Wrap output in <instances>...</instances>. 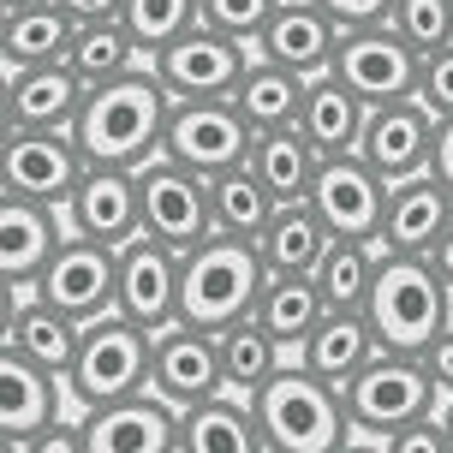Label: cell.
<instances>
[{
    "instance_id": "cell-1",
    "label": "cell",
    "mask_w": 453,
    "mask_h": 453,
    "mask_svg": "<svg viewBox=\"0 0 453 453\" xmlns=\"http://www.w3.org/2000/svg\"><path fill=\"white\" fill-rule=\"evenodd\" d=\"M167 113H173V96L161 90V78L150 66H137L132 78L90 90V102H84V113H78V126H72V137H78V150H84L90 167L143 173L150 161H161Z\"/></svg>"
},
{
    "instance_id": "cell-2",
    "label": "cell",
    "mask_w": 453,
    "mask_h": 453,
    "mask_svg": "<svg viewBox=\"0 0 453 453\" xmlns=\"http://www.w3.org/2000/svg\"><path fill=\"white\" fill-rule=\"evenodd\" d=\"M364 317L382 340V352L424 358L453 328V287L441 280L430 257H388L382 250V274H376V293L364 304Z\"/></svg>"
},
{
    "instance_id": "cell-3",
    "label": "cell",
    "mask_w": 453,
    "mask_h": 453,
    "mask_svg": "<svg viewBox=\"0 0 453 453\" xmlns=\"http://www.w3.org/2000/svg\"><path fill=\"white\" fill-rule=\"evenodd\" d=\"M250 406H257V424H263L269 453H340V448L358 441L352 411H346V394L328 388L322 376H311L304 364H287Z\"/></svg>"
},
{
    "instance_id": "cell-4",
    "label": "cell",
    "mask_w": 453,
    "mask_h": 453,
    "mask_svg": "<svg viewBox=\"0 0 453 453\" xmlns=\"http://www.w3.org/2000/svg\"><path fill=\"white\" fill-rule=\"evenodd\" d=\"M263 287H269V269L257 245L245 239H209L185 257V287H180V322L185 328H203V334H226L239 322L257 317L263 304Z\"/></svg>"
},
{
    "instance_id": "cell-5",
    "label": "cell",
    "mask_w": 453,
    "mask_h": 453,
    "mask_svg": "<svg viewBox=\"0 0 453 453\" xmlns=\"http://www.w3.org/2000/svg\"><path fill=\"white\" fill-rule=\"evenodd\" d=\"M150 352H156V334L126 322L119 311L90 322L84 340H78V358H72L66 400L78 411H102V406L150 394Z\"/></svg>"
},
{
    "instance_id": "cell-6",
    "label": "cell",
    "mask_w": 453,
    "mask_h": 453,
    "mask_svg": "<svg viewBox=\"0 0 453 453\" xmlns=\"http://www.w3.org/2000/svg\"><path fill=\"white\" fill-rule=\"evenodd\" d=\"M346 411H352V430L364 441H388V435L411 430V424H430L435 411H441V394H435L424 358L382 352L358 382L346 388Z\"/></svg>"
},
{
    "instance_id": "cell-7",
    "label": "cell",
    "mask_w": 453,
    "mask_h": 453,
    "mask_svg": "<svg viewBox=\"0 0 453 453\" xmlns=\"http://www.w3.org/2000/svg\"><path fill=\"white\" fill-rule=\"evenodd\" d=\"M90 180V161L72 132H6L0 137V197L42 203L66 215L78 185Z\"/></svg>"
},
{
    "instance_id": "cell-8",
    "label": "cell",
    "mask_w": 453,
    "mask_h": 453,
    "mask_svg": "<svg viewBox=\"0 0 453 453\" xmlns=\"http://www.w3.org/2000/svg\"><path fill=\"white\" fill-rule=\"evenodd\" d=\"M250 66H257V54H250L245 42L215 36L203 24L185 30L180 42H167L156 60H150V72L161 78V90L173 96V102H233Z\"/></svg>"
},
{
    "instance_id": "cell-9",
    "label": "cell",
    "mask_w": 453,
    "mask_h": 453,
    "mask_svg": "<svg viewBox=\"0 0 453 453\" xmlns=\"http://www.w3.org/2000/svg\"><path fill=\"white\" fill-rule=\"evenodd\" d=\"M418 72L424 54L394 36V24H370V30H346L334 54V78L358 96L364 108H394V102H418Z\"/></svg>"
},
{
    "instance_id": "cell-10",
    "label": "cell",
    "mask_w": 453,
    "mask_h": 453,
    "mask_svg": "<svg viewBox=\"0 0 453 453\" xmlns=\"http://www.w3.org/2000/svg\"><path fill=\"white\" fill-rule=\"evenodd\" d=\"M137 197H143V239L191 257L197 245L215 239V215H209V180H197L180 161H150L137 173Z\"/></svg>"
},
{
    "instance_id": "cell-11",
    "label": "cell",
    "mask_w": 453,
    "mask_h": 453,
    "mask_svg": "<svg viewBox=\"0 0 453 453\" xmlns=\"http://www.w3.org/2000/svg\"><path fill=\"white\" fill-rule=\"evenodd\" d=\"M250 143H257V132L239 119L233 102H173L161 156L191 167L197 180H221L250 161Z\"/></svg>"
},
{
    "instance_id": "cell-12",
    "label": "cell",
    "mask_w": 453,
    "mask_h": 453,
    "mask_svg": "<svg viewBox=\"0 0 453 453\" xmlns=\"http://www.w3.org/2000/svg\"><path fill=\"white\" fill-rule=\"evenodd\" d=\"M30 298H42L48 311L72 317L78 328H90V322L113 317V304H119V257L66 233V245L54 250V263L42 269Z\"/></svg>"
},
{
    "instance_id": "cell-13",
    "label": "cell",
    "mask_w": 453,
    "mask_h": 453,
    "mask_svg": "<svg viewBox=\"0 0 453 453\" xmlns=\"http://www.w3.org/2000/svg\"><path fill=\"white\" fill-rule=\"evenodd\" d=\"M388 191H394V185H388L364 156H340V161H322L311 209H317L322 226H328L334 239H346V245H382Z\"/></svg>"
},
{
    "instance_id": "cell-14",
    "label": "cell",
    "mask_w": 453,
    "mask_h": 453,
    "mask_svg": "<svg viewBox=\"0 0 453 453\" xmlns=\"http://www.w3.org/2000/svg\"><path fill=\"white\" fill-rule=\"evenodd\" d=\"M180 287H185L180 250L137 239V245L119 250V304L113 311L137 328H150V334H167V328H180Z\"/></svg>"
},
{
    "instance_id": "cell-15",
    "label": "cell",
    "mask_w": 453,
    "mask_h": 453,
    "mask_svg": "<svg viewBox=\"0 0 453 453\" xmlns=\"http://www.w3.org/2000/svg\"><path fill=\"white\" fill-rule=\"evenodd\" d=\"M150 394H161L173 411H191L226 394V370H221V340L203 334V328H167L156 334V352H150Z\"/></svg>"
},
{
    "instance_id": "cell-16",
    "label": "cell",
    "mask_w": 453,
    "mask_h": 453,
    "mask_svg": "<svg viewBox=\"0 0 453 453\" xmlns=\"http://www.w3.org/2000/svg\"><path fill=\"white\" fill-rule=\"evenodd\" d=\"M340 36H346V30L322 12L317 0H280V12L269 19V30L257 36V48H250V54L311 84V78H328V72H334Z\"/></svg>"
},
{
    "instance_id": "cell-17",
    "label": "cell",
    "mask_w": 453,
    "mask_h": 453,
    "mask_svg": "<svg viewBox=\"0 0 453 453\" xmlns=\"http://www.w3.org/2000/svg\"><path fill=\"white\" fill-rule=\"evenodd\" d=\"M66 215L42 203H19V197H0V280L6 298H30L42 269L54 263V250L66 245Z\"/></svg>"
},
{
    "instance_id": "cell-18",
    "label": "cell",
    "mask_w": 453,
    "mask_h": 453,
    "mask_svg": "<svg viewBox=\"0 0 453 453\" xmlns=\"http://www.w3.org/2000/svg\"><path fill=\"white\" fill-rule=\"evenodd\" d=\"M84 453H180V411L161 394H137L102 411H78Z\"/></svg>"
},
{
    "instance_id": "cell-19",
    "label": "cell",
    "mask_w": 453,
    "mask_h": 453,
    "mask_svg": "<svg viewBox=\"0 0 453 453\" xmlns=\"http://www.w3.org/2000/svg\"><path fill=\"white\" fill-rule=\"evenodd\" d=\"M66 226L78 239H90L102 250H119L143 239V197H137V173H113V167H90V180L78 185V197L66 209Z\"/></svg>"
},
{
    "instance_id": "cell-20",
    "label": "cell",
    "mask_w": 453,
    "mask_h": 453,
    "mask_svg": "<svg viewBox=\"0 0 453 453\" xmlns=\"http://www.w3.org/2000/svg\"><path fill=\"white\" fill-rule=\"evenodd\" d=\"M66 382L36 370L19 352H0V441L6 448H30L48 430L66 424Z\"/></svg>"
},
{
    "instance_id": "cell-21",
    "label": "cell",
    "mask_w": 453,
    "mask_h": 453,
    "mask_svg": "<svg viewBox=\"0 0 453 453\" xmlns=\"http://www.w3.org/2000/svg\"><path fill=\"white\" fill-rule=\"evenodd\" d=\"M90 90L72 66H30V72H6V132H72L84 113Z\"/></svg>"
},
{
    "instance_id": "cell-22",
    "label": "cell",
    "mask_w": 453,
    "mask_h": 453,
    "mask_svg": "<svg viewBox=\"0 0 453 453\" xmlns=\"http://www.w3.org/2000/svg\"><path fill=\"white\" fill-rule=\"evenodd\" d=\"M435 126L424 102H394V108H376L370 113V132H364V150L358 156L382 173L388 185H406V180H424L435 161Z\"/></svg>"
},
{
    "instance_id": "cell-23",
    "label": "cell",
    "mask_w": 453,
    "mask_h": 453,
    "mask_svg": "<svg viewBox=\"0 0 453 453\" xmlns=\"http://www.w3.org/2000/svg\"><path fill=\"white\" fill-rule=\"evenodd\" d=\"M453 233V197L424 173L388 191V215H382V250L388 257H430L448 245Z\"/></svg>"
},
{
    "instance_id": "cell-24",
    "label": "cell",
    "mask_w": 453,
    "mask_h": 453,
    "mask_svg": "<svg viewBox=\"0 0 453 453\" xmlns=\"http://www.w3.org/2000/svg\"><path fill=\"white\" fill-rule=\"evenodd\" d=\"M78 340H84V328L72 317H60V311H48L42 298H6V340H0V352H19L36 370L66 382L72 358H78Z\"/></svg>"
},
{
    "instance_id": "cell-25",
    "label": "cell",
    "mask_w": 453,
    "mask_h": 453,
    "mask_svg": "<svg viewBox=\"0 0 453 453\" xmlns=\"http://www.w3.org/2000/svg\"><path fill=\"white\" fill-rule=\"evenodd\" d=\"M298 132H304V143H311L322 161L358 156L364 132H370V108H364L358 96L328 72V78H311V90H304V113H298Z\"/></svg>"
},
{
    "instance_id": "cell-26",
    "label": "cell",
    "mask_w": 453,
    "mask_h": 453,
    "mask_svg": "<svg viewBox=\"0 0 453 453\" xmlns=\"http://www.w3.org/2000/svg\"><path fill=\"white\" fill-rule=\"evenodd\" d=\"M340 239L322 226V215L311 203H293L280 209L269 221V233L257 239V257H263V269L274 274V280H317V269L328 263V250H334Z\"/></svg>"
},
{
    "instance_id": "cell-27",
    "label": "cell",
    "mask_w": 453,
    "mask_h": 453,
    "mask_svg": "<svg viewBox=\"0 0 453 453\" xmlns=\"http://www.w3.org/2000/svg\"><path fill=\"white\" fill-rule=\"evenodd\" d=\"M382 358V340H376V328H370V317H340V311H328V322H322L317 334H311V346L298 352V364L311 370V376H322L328 388H346L358 382L370 364Z\"/></svg>"
},
{
    "instance_id": "cell-28",
    "label": "cell",
    "mask_w": 453,
    "mask_h": 453,
    "mask_svg": "<svg viewBox=\"0 0 453 453\" xmlns=\"http://www.w3.org/2000/svg\"><path fill=\"white\" fill-rule=\"evenodd\" d=\"M72 42H78V24L48 0V6H19V12H0V60L6 72H30V66H66Z\"/></svg>"
},
{
    "instance_id": "cell-29",
    "label": "cell",
    "mask_w": 453,
    "mask_h": 453,
    "mask_svg": "<svg viewBox=\"0 0 453 453\" xmlns=\"http://www.w3.org/2000/svg\"><path fill=\"white\" fill-rule=\"evenodd\" d=\"M180 453H269L257 406L239 394H215L203 406L180 411Z\"/></svg>"
},
{
    "instance_id": "cell-30",
    "label": "cell",
    "mask_w": 453,
    "mask_h": 453,
    "mask_svg": "<svg viewBox=\"0 0 453 453\" xmlns=\"http://www.w3.org/2000/svg\"><path fill=\"white\" fill-rule=\"evenodd\" d=\"M250 173L263 180V191H269L280 209L293 203H311V191H317V173H322V156L304 143V132H263L257 143H250Z\"/></svg>"
},
{
    "instance_id": "cell-31",
    "label": "cell",
    "mask_w": 453,
    "mask_h": 453,
    "mask_svg": "<svg viewBox=\"0 0 453 453\" xmlns=\"http://www.w3.org/2000/svg\"><path fill=\"white\" fill-rule=\"evenodd\" d=\"M215 340H221L226 394H239V400H257V394H263L287 364H298V358H287V346H280V340H274L257 317L239 322V328H226V334H215Z\"/></svg>"
},
{
    "instance_id": "cell-32",
    "label": "cell",
    "mask_w": 453,
    "mask_h": 453,
    "mask_svg": "<svg viewBox=\"0 0 453 453\" xmlns=\"http://www.w3.org/2000/svg\"><path fill=\"white\" fill-rule=\"evenodd\" d=\"M304 78H293V72L269 66V60H257V66L245 72V84H239V96H233V108H239V119H245L250 132H293L298 113H304Z\"/></svg>"
},
{
    "instance_id": "cell-33",
    "label": "cell",
    "mask_w": 453,
    "mask_h": 453,
    "mask_svg": "<svg viewBox=\"0 0 453 453\" xmlns=\"http://www.w3.org/2000/svg\"><path fill=\"white\" fill-rule=\"evenodd\" d=\"M257 322L287 346V358H298V352L311 346V334L328 322V304H322L317 280H274V274H269L263 304H257Z\"/></svg>"
},
{
    "instance_id": "cell-34",
    "label": "cell",
    "mask_w": 453,
    "mask_h": 453,
    "mask_svg": "<svg viewBox=\"0 0 453 453\" xmlns=\"http://www.w3.org/2000/svg\"><path fill=\"white\" fill-rule=\"evenodd\" d=\"M209 215H215V233H221V239L257 245V239L269 233V221L280 215V203L263 191V180H257L250 167H239V173L209 180Z\"/></svg>"
},
{
    "instance_id": "cell-35",
    "label": "cell",
    "mask_w": 453,
    "mask_h": 453,
    "mask_svg": "<svg viewBox=\"0 0 453 453\" xmlns=\"http://www.w3.org/2000/svg\"><path fill=\"white\" fill-rule=\"evenodd\" d=\"M66 66L84 78V90H102V84L132 78V72L150 66V60H143V48H137V36L126 30V24H90V30H78Z\"/></svg>"
},
{
    "instance_id": "cell-36",
    "label": "cell",
    "mask_w": 453,
    "mask_h": 453,
    "mask_svg": "<svg viewBox=\"0 0 453 453\" xmlns=\"http://www.w3.org/2000/svg\"><path fill=\"white\" fill-rule=\"evenodd\" d=\"M376 274H382V245H346L340 239L328 250V263L317 269V293L328 311L358 317L364 304H370V293H376Z\"/></svg>"
},
{
    "instance_id": "cell-37",
    "label": "cell",
    "mask_w": 453,
    "mask_h": 453,
    "mask_svg": "<svg viewBox=\"0 0 453 453\" xmlns=\"http://www.w3.org/2000/svg\"><path fill=\"white\" fill-rule=\"evenodd\" d=\"M126 30L137 36L143 60H156L167 42L197 30V0H126Z\"/></svg>"
},
{
    "instance_id": "cell-38",
    "label": "cell",
    "mask_w": 453,
    "mask_h": 453,
    "mask_svg": "<svg viewBox=\"0 0 453 453\" xmlns=\"http://www.w3.org/2000/svg\"><path fill=\"white\" fill-rule=\"evenodd\" d=\"M388 24H394V36L406 48H418L424 60L441 54V48H453V0H394Z\"/></svg>"
},
{
    "instance_id": "cell-39",
    "label": "cell",
    "mask_w": 453,
    "mask_h": 453,
    "mask_svg": "<svg viewBox=\"0 0 453 453\" xmlns=\"http://www.w3.org/2000/svg\"><path fill=\"white\" fill-rule=\"evenodd\" d=\"M274 12H280V0H197V24L245 48H257V36L269 30Z\"/></svg>"
},
{
    "instance_id": "cell-40",
    "label": "cell",
    "mask_w": 453,
    "mask_h": 453,
    "mask_svg": "<svg viewBox=\"0 0 453 453\" xmlns=\"http://www.w3.org/2000/svg\"><path fill=\"white\" fill-rule=\"evenodd\" d=\"M418 102H424V113H430L435 126L453 119V48H441V54L424 60V72H418Z\"/></svg>"
},
{
    "instance_id": "cell-41",
    "label": "cell",
    "mask_w": 453,
    "mask_h": 453,
    "mask_svg": "<svg viewBox=\"0 0 453 453\" xmlns=\"http://www.w3.org/2000/svg\"><path fill=\"white\" fill-rule=\"evenodd\" d=\"M317 6L340 30H370V24H388V12H394V0H317Z\"/></svg>"
},
{
    "instance_id": "cell-42",
    "label": "cell",
    "mask_w": 453,
    "mask_h": 453,
    "mask_svg": "<svg viewBox=\"0 0 453 453\" xmlns=\"http://www.w3.org/2000/svg\"><path fill=\"white\" fill-rule=\"evenodd\" d=\"M382 453H453V448H448V435H441V424L430 418V424H411V430L388 435Z\"/></svg>"
},
{
    "instance_id": "cell-43",
    "label": "cell",
    "mask_w": 453,
    "mask_h": 453,
    "mask_svg": "<svg viewBox=\"0 0 453 453\" xmlns=\"http://www.w3.org/2000/svg\"><path fill=\"white\" fill-rule=\"evenodd\" d=\"M54 6L78 30H90V24H126V0H54Z\"/></svg>"
},
{
    "instance_id": "cell-44",
    "label": "cell",
    "mask_w": 453,
    "mask_h": 453,
    "mask_svg": "<svg viewBox=\"0 0 453 453\" xmlns=\"http://www.w3.org/2000/svg\"><path fill=\"white\" fill-rule=\"evenodd\" d=\"M424 370H430L435 394H441V400H453V328H448L441 340H435L430 352H424Z\"/></svg>"
},
{
    "instance_id": "cell-45",
    "label": "cell",
    "mask_w": 453,
    "mask_h": 453,
    "mask_svg": "<svg viewBox=\"0 0 453 453\" xmlns=\"http://www.w3.org/2000/svg\"><path fill=\"white\" fill-rule=\"evenodd\" d=\"M0 453H84V435H78V418H72V424L48 430L42 441H30V448H6V441H0Z\"/></svg>"
},
{
    "instance_id": "cell-46",
    "label": "cell",
    "mask_w": 453,
    "mask_h": 453,
    "mask_svg": "<svg viewBox=\"0 0 453 453\" xmlns=\"http://www.w3.org/2000/svg\"><path fill=\"white\" fill-rule=\"evenodd\" d=\"M430 180H435V185H441V191L453 197V119L441 126V132H435V161H430Z\"/></svg>"
},
{
    "instance_id": "cell-47",
    "label": "cell",
    "mask_w": 453,
    "mask_h": 453,
    "mask_svg": "<svg viewBox=\"0 0 453 453\" xmlns=\"http://www.w3.org/2000/svg\"><path fill=\"white\" fill-rule=\"evenodd\" d=\"M435 269H441V280H448V287H453V233H448V245L435 250Z\"/></svg>"
},
{
    "instance_id": "cell-48",
    "label": "cell",
    "mask_w": 453,
    "mask_h": 453,
    "mask_svg": "<svg viewBox=\"0 0 453 453\" xmlns=\"http://www.w3.org/2000/svg\"><path fill=\"white\" fill-rule=\"evenodd\" d=\"M435 424H441V435H448V448H453V400H441V411H435Z\"/></svg>"
},
{
    "instance_id": "cell-49",
    "label": "cell",
    "mask_w": 453,
    "mask_h": 453,
    "mask_svg": "<svg viewBox=\"0 0 453 453\" xmlns=\"http://www.w3.org/2000/svg\"><path fill=\"white\" fill-rule=\"evenodd\" d=\"M340 453H382V441H352V448H340Z\"/></svg>"
},
{
    "instance_id": "cell-50",
    "label": "cell",
    "mask_w": 453,
    "mask_h": 453,
    "mask_svg": "<svg viewBox=\"0 0 453 453\" xmlns=\"http://www.w3.org/2000/svg\"><path fill=\"white\" fill-rule=\"evenodd\" d=\"M19 6H48V0H0V12H19Z\"/></svg>"
}]
</instances>
